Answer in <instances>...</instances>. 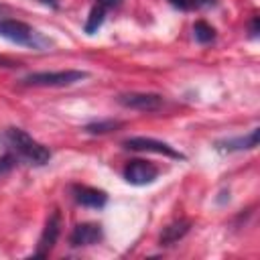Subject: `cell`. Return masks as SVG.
Returning <instances> with one entry per match:
<instances>
[{
	"mask_svg": "<svg viewBox=\"0 0 260 260\" xmlns=\"http://www.w3.org/2000/svg\"><path fill=\"white\" fill-rule=\"evenodd\" d=\"M2 140L6 142V146L12 150V154L20 156L22 160H26L28 165H37L43 167L51 160V150L37 142L32 136H28L22 128H6L2 134Z\"/></svg>",
	"mask_w": 260,
	"mask_h": 260,
	"instance_id": "1",
	"label": "cell"
},
{
	"mask_svg": "<svg viewBox=\"0 0 260 260\" xmlns=\"http://www.w3.org/2000/svg\"><path fill=\"white\" fill-rule=\"evenodd\" d=\"M0 37L20 47H32V49L51 47V39L41 35L30 24L22 20H14V18H0Z\"/></svg>",
	"mask_w": 260,
	"mask_h": 260,
	"instance_id": "2",
	"label": "cell"
},
{
	"mask_svg": "<svg viewBox=\"0 0 260 260\" xmlns=\"http://www.w3.org/2000/svg\"><path fill=\"white\" fill-rule=\"evenodd\" d=\"M89 73L81 69H63V71H37L20 79V85L26 87H65L77 81L87 79Z\"/></svg>",
	"mask_w": 260,
	"mask_h": 260,
	"instance_id": "3",
	"label": "cell"
},
{
	"mask_svg": "<svg viewBox=\"0 0 260 260\" xmlns=\"http://www.w3.org/2000/svg\"><path fill=\"white\" fill-rule=\"evenodd\" d=\"M116 102L128 110H138V112H156L162 108L165 98L160 93H150V91H128L120 93Z\"/></svg>",
	"mask_w": 260,
	"mask_h": 260,
	"instance_id": "4",
	"label": "cell"
},
{
	"mask_svg": "<svg viewBox=\"0 0 260 260\" xmlns=\"http://www.w3.org/2000/svg\"><path fill=\"white\" fill-rule=\"evenodd\" d=\"M122 146L128 150H136V152H156V154H165V156L175 158V160H185V154H181L179 150H175L173 146H169L167 142L156 140V138L132 136V138H126L122 142Z\"/></svg>",
	"mask_w": 260,
	"mask_h": 260,
	"instance_id": "5",
	"label": "cell"
},
{
	"mask_svg": "<svg viewBox=\"0 0 260 260\" xmlns=\"http://www.w3.org/2000/svg\"><path fill=\"white\" fill-rule=\"evenodd\" d=\"M126 183L130 185H136V187H142V185H150L158 179V167L148 162V160H142V158H134V160H128L124 171H122Z\"/></svg>",
	"mask_w": 260,
	"mask_h": 260,
	"instance_id": "6",
	"label": "cell"
},
{
	"mask_svg": "<svg viewBox=\"0 0 260 260\" xmlns=\"http://www.w3.org/2000/svg\"><path fill=\"white\" fill-rule=\"evenodd\" d=\"M59 234H61V213L55 209V211L51 213V217L47 219V223H45V230H43V234H41V238H39V244H37V252H35L32 256H35V258L47 256V254L53 250V246L57 244Z\"/></svg>",
	"mask_w": 260,
	"mask_h": 260,
	"instance_id": "7",
	"label": "cell"
},
{
	"mask_svg": "<svg viewBox=\"0 0 260 260\" xmlns=\"http://www.w3.org/2000/svg\"><path fill=\"white\" fill-rule=\"evenodd\" d=\"M104 238V230L100 223H91V221H85V223H77L69 236V244L73 248H83V246H93L98 242H102Z\"/></svg>",
	"mask_w": 260,
	"mask_h": 260,
	"instance_id": "8",
	"label": "cell"
},
{
	"mask_svg": "<svg viewBox=\"0 0 260 260\" xmlns=\"http://www.w3.org/2000/svg\"><path fill=\"white\" fill-rule=\"evenodd\" d=\"M73 197L79 205L89 209H102L108 203V195L102 189L87 187V185H73Z\"/></svg>",
	"mask_w": 260,
	"mask_h": 260,
	"instance_id": "9",
	"label": "cell"
},
{
	"mask_svg": "<svg viewBox=\"0 0 260 260\" xmlns=\"http://www.w3.org/2000/svg\"><path fill=\"white\" fill-rule=\"evenodd\" d=\"M258 134L260 130L254 128L246 136H236V138H225L215 142V150L219 152H242V150H254L258 146Z\"/></svg>",
	"mask_w": 260,
	"mask_h": 260,
	"instance_id": "10",
	"label": "cell"
},
{
	"mask_svg": "<svg viewBox=\"0 0 260 260\" xmlns=\"http://www.w3.org/2000/svg\"><path fill=\"white\" fill-rule=\"evenodd\" d=\"M189 230H191V221H189V219H177V221L169 223V225L162 230V234H160V238H158V244H160V246H173V244H177L179 240H183Z\"/></svg>",
	"mask_w": 260,
	"mask_h": 260,
	"instance_id": "11",
	"label": "cell"
},
{
	"mask_svg": "<svg viewBox=\"0 0 260 260\" xmlns=\"http://www.w3.org/2000/svg\"><path fill=\"white\" fill-rule=\"evenodd\" d=\"M104 20H106V8L100 6V4H95V6L89 10V16H87V20H85V24H83L85 35H95V32L102 28Z\"/></svg>",
	"mask_w": 260,
	"mask_h": 260,
	"instance_id": "12",
	"label": "cell"
},
{
	"mask_svg": "<svg viewBox=\"0 0 260 260\" xmlns=\"http://www.w3.org/2000/svg\"><path fill=\"white\" fill-rule=\"evenodd\" d=\"M122 126H124L122 120H98V122L85 124L83 130H85L87 134H98V136H102V134H110V132H114V130H118V128H122Z\"/></svg>",
	"mask_w": 260,
	"mask_h": 260,
	"instance_id": "13",
	"label": "cell"
},
{
	"mask_svg": "<svg viewBox=\"0 0 260 260\" xmlns=\"http://www.w3.org/2000/svg\"><path fill=\"white\" fill-rule=\"evenodd\" d=\"M193 37H195L197 43L207 45V43H211L215 39V28L211 24H207L205 20H197L193 24Z\"/></svg>",
	"mask_w": 260,
	"mask_h": 260,
	"instance_id": "14",
	"label": "cell"
},
{
	"mask_svg": "<svg viewBox=\"0 0 260 260\" xmlns=\"http://www.w3.org/2000/svg\"><path fill=\"white\" fill-rule=\"evenodd\" d=\"M14 165H16V156H14L12 152H8V154H2V156H0V175H6V173H10V171L14 169Z\"/></svg>",
	"mask_w": 260,
	"mask_h": 260,
	"instance_id": "15",
	"label": "cell"
},
{
	"mask_svg": "<svg viewBox=\"0 0 260 260\" xmlns=\"http://www.w3.org/2000/svg\"><path fill=\"white\" fill-rule=\"evenodd\" d=\"M169 4L175 6V8H179V10H183V12L193 10V2L191 0H169Z\"/></svg>",
	"mask_w": 260,
	"mask_h": 260,
	"instance_id": "16",
	"label": "cell"
},
{
	"mask_svg": "<svg viewBox=\"0 0 260 260\" xmlns=\"http://www.w3.org/2000/svg\"><path fill=\"white\" fill-rule=\"evenodd\" d=\"M258 32H260V16H252V20H250V37L258 39Z\"/></svg>",
	"mask_w": 260,
	"mask_h": 260,
	"instance_id": "17",
	"label": "cell"
},
{
	"mask_svg": "<svg viewBox=\"0 0 260 260\" xmlns=\"http://www.w3.org/2000/svg\"><path fill=\"white\" fill-rule=\"evenodd\" d=\"M193 2V8H213L217 6V0H191Z\"/></svg>",
	"mask_w": 260,
	"mask_h": 260,
	"instance_id": "18",
	"label": "cell"
},
{
	"mask_svg": "<svg viewBox=\"0 0 260 260\" xmlns=\"http://www.w3.org/2000/svg\"><path fill=\"white\" fill-rule=\"evenodd\" d=\"M18 65H20L18 61H14V59H8V57L0 55V67H6V69H14V67H18Z\"/></svg>",
	"mask_w": 260,
	"mask_h": 260,
	"instance_id": "19",
	"label": "cell"
},
{
	"mask_svg": "<svg viewBox=\"0 0 260 260\" xmlns=\"http://www.w3.org/2000/svg\"><path fill=\"white\" fill-rule=\"evenodd\" d=\"M120 2H122V0H95V4L104 6L106 10H108V8H116V6H120Z\"/></svg>",
	"mask_w": 260,
	"mask_h": 260,
	"instance_id": "20",
	"label": "cell"
},
{
	"mask_svg": "<svg viewBox=\"0 0 260 260\" xmlns=\"http://www.w3.org/2000/svg\"><path fill=\"white\" fill-rule=\"evenodd\" d=\"M41 4H45V6H49V8H57L59 6V0H39Z\"/></svg>",
	"mask_w": 260,
	"mask_h": 260,
	"instance_id": "21",
	"label": "cell"
}]
</instances>
